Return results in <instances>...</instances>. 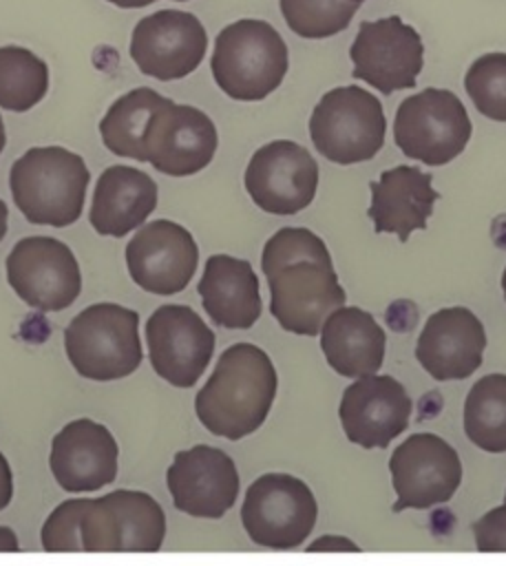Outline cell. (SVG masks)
Instances as JSON below:
<instances>
[{
    "label": "cell",
    "mask_w": 506,
    "mask_h": 566,
    "mask_svg": "<svg viewBox=\"0 0 506 566\" xmlns=\"http://www.w3.org/2000/svg\"><path fill=\"white\" fill-rule=\"evenodd\" d=\"M261 270L270 312L285 332L318 336L325 318L347 301L325 241L307 228L276 230L265 241Z\"/></svg>",
    "instance_id": "6da1fadb"
},
{
    "label": "cell",
    "mask_w": 506,
    "mask_h": 566,
    "mask_svg": "<svg viewBox=\"0 0 506 566\" xmlns=\"http://www.w3.org/2000/svg\"><path fill=\"white\" fill-rule=\"evenodd\" d=\"M276 387V369L261 347L230 345L194 398L197 418L212 436L241 440L265 422Z\"/></svg>",
    "instance_id": "7a4b0ae2"
},
{
    "label": "cell",
    "mask_w": 506,
    "mask_h": 566,
    "mask_svg": "<svg viewBox=\"0 0 506 566\" xmlns=\"http://www.w3.org/2000/svg\"><path fill=\"white\" fill-rule=\"evenodd\" d=\"M88 177L77 153L62 146H35L13 161L9 186L27 221L66 228L82 214Z\"/></svg>",
    "instance_id": "3957f363"
},
{
    "label": "cell",
    "mask_w": 506,
    "mask_h": 566,
    "mask_svg": "<svg viewBox=\"0 0 506 566\" xmlns=\"http://www.w3.org/2000/svg\"><path fill=\"white\" fill-rule=\"evenodd\" d=\"M289 66L287 44L265 20L243 18L223 27L214 40L210 71L232 99L259 102L274 93Z\"/></svg>",
    "instance_id": "277c9868"
},
{
    "label": "cell",
    "mask_w": 506,
    "mask_h": 566,
    "mask_svg": "<svg viewBox=\"0 0 506 566\" xmlns=\"http://www.w3.org/2000/svg\"><path fill=\"white\" fill-rule=\"evenodd\" d=\"M64 349L75 371L88 380H119L141 365L139 314L117 303L82 310L64 329Z\"/></svg>",
    "instance_id": "5b68a950"
},
{
    "label": "cell",
    "mask_w": 506,
    "mask_h": 566,
    "mask_svg": "<svg viewBox=\"0 0 506 566\" xmlns=\"http://www.w3.org/2000/svg\"><path fill=\"white\" fill-rule=\"evenodd\" d=\"M387 119L380 99L360 86L327 91L312 111L309 137L316 150L340 166L369 161L384 144Z\"/></svg>",
    "instance_id": "8992f818"
},
{
    "label": "cell",
    "mask_w": 506,
    "mask_h": 566,
    "mask_svg": "<svg viewBox=\"0 0 506 566\" xmlns=\"http://www.w3.org/2000/svg\"><path fill=\"white\" fill-rule=\"evenodd\" d=\"M473 133L462 99L446 88H424L396 111L393 139L411 159L426 166H444L455 159Z\"/></svg>",
    "instance_id": "52a82bcc"
},
{
    "label": "cell",
    "mask_w": 506,
    "mask_h": 566,
    "mask_svg": "<svg viewBox=\"0 0 506 566\" xmlns=\"http://www.w3.org/2000/svg\"><path fill=\"white\" fill-rule=\"evenodd\" d=\"M316 517L314 493L303 480L287 473H265L254 480L241 506L247 537L263 548L276 551L301 546L314 531Z\"/></svg>",
    "instance_id": "ba28073f"
},
{
    "label": "cell",
    "mask_w": 506,
    "mask_h": 566,
    "mask_svg": "<svg viewBox=\"0 0 506 566\" xmlns=\"http://www.w3.org/2000/svg\"><path fill=\"white\" fill-rule=\"evenodd\" d=\"M80 533L84 551L91 553H155L166 537V515L152 495L119 489L88 497Z\"/></svg>",
    "instance_id": "9c48e42d"
},
{
    "label": "cell",
    "mask_w": 506,
    "mask_h": 566,
    "mask_svg": "<svg viewBox=\"0 0 506 566\" xmlns=\"http://www.w3.org/2000/svg\"><path fill=\"white\" fill-rule=\"evenodd\" d=\"M7 281L38 312L66 310L82 292V274L71 248L53 237L20 239L7 261Z\"/></svg>",
    "instance_id": "30bf717a"
},
{
    "label": "cell",
    "mask_w": 506,
    "mask_h": 566,
    "mask_svg": "<svg viewBox=\"0 0 506 566\" xmlns=\"http://www.w3.org/2000/svg\"><path fill=\"white\" fill-rule=\"evenodd\" d=\"M349 57L356 80H365L382 95H391L415 86L424 64V44L420 33L402 22L400 15H387L360 22Z\"/></svg>",
    "instance_id": "8fae6325"
},
{
    "label": "cell",
    "mask_w": 506,
    "mask_h": 566,
    "mask_svg": "<svg viewBox=\"0 0 506 566\" xmlns=\"http://www.w3.org/2000/svg\"><path fill=\"white\" fill-rule=\"evenodd\" d=\"M391 482L398 500L391 511L431 509L449 502L462 482L457 451L435 433H413L391 453Z\"/></svg>",
    "instance_id": "7c38bea8"
},
{
    "label": "cell",
    "mask_w": 506,
    "mask_h": 566,
    "mask_svg": "<svg viewBox=\"0 0 506 566\" xmlns=\"http://www.w3.org/2000/svg\"><path fill=\"white\" fill-rule=\"evenodd\" d=\"M208 33L194 13L159 9L141 18L130 35V57L144 75L161 82L190 75L205 55Z\"/></svg>",
    "instance_id": "4fadbf2b"
},
{
    "label": "cell",
    "mask_w": 506,
    "mask_h": 566,
    "mask_svg": "<svg viewBox=\"0 0 506 566\" xmlns=\"http://www.w3.org/2000/svg\"><path fill=\"white\" fill-rule=\"evenodd\" d=\"M243 184L263 212L296 214L314 201L318 164L305 146L276 139L252 155Z\"/></svg>",
    "instance_id": "5bb4252c"
},
{
    "label": "cell",
    "mask_w": 506,
    "mask_h": 566,
    "mask_svg": "<svg viewBox=\"0 0 506 566\" xmlns=\"http://www.w3.org/2000/svg\"><path fill=\"white\" fill-rule=\"evenodd\" d=\"M152 369L172 387H192L214 352V332L188 305H161L146 321Z\"/></svg>",
    "instance_id": "9a60e30c"
},
{
    "label": "cell",
    "mask_w": 506,
    "mask_h": 566,
    "mask_svg": "<svg viewBox=\"0 0 506 566\" xmlns=\"http://www.w3.org/2000/svg\"><path fill=\"white\" fill-rule=\"evenodd\" d=\"M197 263L199 248L192 234L170 219L141 223L126 245L128 274L150 294L181 292L192 281Z\"/></svg>",
    "instance_id": "2e32d148"
},
{
    "label": "cell",
    "mask_w": 506,
    "mask_h": 566,
    "mask_svg": "<svg viewBox=\"0 0 506 566\" xmlns=\"http://www.w3.org/2000/svg\"><path fill=\"white\" fill-rule=\"evenodd\" d=\"M166 484L175 509L192 517L219 520L239 495V473L234 460L208 444L177 451L166 471Z\"/></svg>",
    "instance_id": "e0dca14e"
},
{
    "label": "cell",
    "mask_w": 506,
    "mask_h": 566,
    "mask_svg": "<svg viewBox=\"0 0 506 566\" xmlns=\"http://www.w3.org/2000/svg\"><path fill=\"white\" fill-rule=\"evenodd\" d=\"M217 126L199 108L166 99L146 135V161L170 177L203 170L217 153Z\"/></svg>",
    "instance_id": "ac0fdd59"
},
{
    "label": "cell",
    "mask_w": 506,
    "mask_h": 566,
    "mask_svg": "<svg viewBox=\"0 0 506 566\" xmlns=\"http://www.w3.org/2000/svg\"><path fill=\"white\" fill-rule=\"evenodd\" d=\"M338 416L349 442L384 449L409 427L411 398L393 376L369 374L345 389Z\"/></svg>",
    "instance_id": "d6986e66"
},
{
    "label": "cell",
    "mask_w": 506,
    "mask_h": 566,
    "mask_svg": "<svg viewBox=\"0 0 506 566\" xmlns=\"http://www.w3.org/2000/svg\"><path fill=\"white\" fill-rule=\"evenodd\" d=\"M119 447L113 433L88 418L64 424L51 442L49 467L68 493H93L117 475Z\"/></svg>",
    "instance_id": "ffe728a7"
},
{
    "label": "cell",
    "mask_w": 506,
    "mask_h": 566,
    "mask_svg": "<svg viewBox=\"0 0 506 566\" xmlns=\"http://www.w3.org/2000/svg\"><path fill=\"white\" fill-rule=\"evenodd\" d=\"M486 332L468 307L433 312L418 338L415 358L435 380H464L484 358Z\"/></svg>",
    "instance_id": "44dd1931"
},
{
    "label": "cell",
    "mask_w": 506,
    "mask_h": 566,
    "mask_svg": "<svg viewBox=\"0 0 506 566\" xmlns=\"http://www.w3.org/2000/svg\"><path fill=\"white\" fill-rule=\"evenodd\" d=\"M371 206L367 210L378 234L393 232L400 243L411 232L424 230L440 192L431 186V175L418 166H396L380 172L378 181H369Z\"/></svg>",
    "instance_id": "7402d4cb"
},
{
    "label": "cell",
    "mask_w": 506,
    "mask_h": 566,
    "mask_svg": "<svg viewBox=\"0 0 506 566\" xmlns=\"http://www.w3.org/2000/svg\"><path fill=\"white\" fill-rule=\"evenodd\" d=\"M157 208V184L133 166L106 168L93 192L91 226L102 237H124Z\"/></svg>",
    "instance_id": "603a6c76"
},
{
    "label": "cell",
    "mask_w": 506,
    "mask_h": 566,
    "mask_svg": "<svg viewBox=\"0 0 506 566\" xmlns=\"http://www.w3.org/2000/svg\"><path fill=\"white\" fill-rule=\"evenodd\" d=\"M208 316L228 329H250L261 316L259 279L245 259L212 254L197 285Z\"/></svg>",
    "instance_id": "cb8c5ba5"
},
{
    "label": "cell",
    "mask_w": 506,
    "mask_h": 566,
    "mask_svg": "<svg viewBox=\"0 0 506 566\" xmlns=\"http://www.w3.org/2000/svg\"><path fill=\"white\" fill-rule=\"evenodd\" d=\"M387 336L376 318L360 307L334 310L320 327V349L329 367L345 378L376 374L384 360Z\"/></svg>",
    "instance_id": "d4e9b609"
},
{
    "label": "cell",
    "mask_w": 506,
    "mask_h": 566,
    "mask_svg": "<svg viewBox=\"0 0 506 566\" xmlns=\"http://www.w3.org/2000/svg\"><path fill=\"white\" fill-rule=\"evenodd\" d=\"M168 97L148 86L133 88L117 97L99 122V135L104 146L117 155L137 161H146V135L152 117Z\"/></svg>",
    "instance_id": "484cf974"
},
{
    "label": "cell",
    "mask_w": 506,
    "mask_h": 566,
    "mask_svg": "<svg viewBox=\"0 0 506 566\" xmlns=\"http://www.w3.org/2000/svg\"><path fill=\"white\" fill-rule=\"evenodd\" d=\"M464 433L482 451H506V374H488L471 387L464 400Z\"/></svg>",
    "instance_id": "4316f807"
},
{
    "label": "cell",
    "mask_w": 506,
    "mask_h": 566,
    "mask_svg": "<svg viewBox=\"0 0 506 566\" xmlns=\"http://www.w3.org/2000/svg\"><path fill=\"white\" fill-rule=\"evenodd\" d=\"M49 91V66L33 51L0 46V108L24 113Z\"/></svg>",
    "instance_id": "83f0119b"
},
{
    "label": "cell",
    "mask_w": 506,
    "mask_h": 566,
    "mask_svg": "<svg viewBox=\"0 0 506 566\" xmlns=\"http://www.w3.org/2000/svg\"><path fill=\"white\" fill-rule=\"evenodd\" d=\"M278 7L296 35L323 40L345 31L360 4L349 0H278Z\"/></svg>",
    "instance_id": "f1b7e54d"
},
{
    "label": "cell",
    "mask_w": 506,
    "mask_h": 566,
    "mask_svg": "<svg viewBox=\"0 0 506 566\" xmlns=\"http://www.w3.org/2000/svg\"><path fill=\"white\" fill-rule=\"evenodd\" d=\"M464 88L484 117L506 122V53H484L471 62Z\"/></svg>",
    "instance_id": "f546056e"
},
{
    "label": "cell",
    "mask_w": 506,
    "mask_h": 566,
    "mask_svg": "<svg viewBox=\"0 0 506 566\" xmlns=\"http://www.w3.org/2000/svg\"><path fill=\"white\" fill-rule=\"evenodd\" d=\"M88 504V497H73L62 502L42 524V548L49 553H75L84 551L80 520Z\"/></svg>",
    "instance_id": "4dcf8cb0"
},
{
    "label": "cell",
    "mask_w": 506,
    "mask_h": 566,
    "mask_svg": "<svg viewBox=\"0 0 506 566\" xmlns=\"http://www.w3.org/2000/svg\"><path fill=\"white\" fill-rule=\"evenodd\" d=\"M473 535L479 553H506V500L473 524Z\"/></svg>",
    "instance_id": "1f68e13d"
},
{
    "label": "cell",
    "mask_w": 506,
    "mask_h": 566,
    "mask_svg": "<svg viewBox=\"0 0 506 566\" xmlns=\"http://www.w3.org/2000/svg\"><path fill=\"white\" fill-rule=\"evenodd\" d=\"M11 497H13V475L7 458L0 451V511L7 509Z\"/></svg>",
    "instance_id": "d6a6232c"
},
{
    "label": "cell",
    "mask_w": 506,
    "mask_h": 566,
    "mask_svg": "<svg viewBox=\"0 0 506 566\" xmlns=\"http://www.w3.org/2000/svg\"><path fill=\"white\" fill-rule=\"evenodd\" d=\"M307 551H354V553H358L360 548H358V546H356L354 542L345 539V537H334V535H325V537H320V539L312 542Z\"/></svg>",
    "instance_id": "836d02e7"
},
{
    "label": "cell",
    "mask_w": 506,
    "mask_h": 566,
    "mask_svg": "<svg viewBox=\"0 0 506 566\" xmlns=\"http://www.w3.org/2000/svg\"><path fill=\"white\" fill-rule=\"evenodd\" d=\"M0 551H9V553L20 551L18 537L9 526H0Z\"/></svg>",
    "instance_id": "e575fe53"
},
{
    "label": "cell",
    "mask_w": 506,
    "mask_h": 566,
    "mask_svg": "<svg viewBox=\"0 0 506 566\" xmlns=\"http://www.w3.org/2000/svg\"><path fill=\"white\" fill-rule=\"evenodd\" d=\"M106 2H110V4H115L119 9H141V7L152 4L155 0H106Z\"/></svg>",
    "instance_id": "d590c367"
},
{
    "label": "cell",
    "mask_w": 506,
    "mask_h": 566,
    "mask_svg": "<svg viewBox=\"0 0 506 566\" xmlns=\"http://www.w3.org/2000/svg\"><path fill=\"white\" fill-rule=\"evenodd\" d=\"M7 221H9V210H7V203L0 199V241L7 234Z\"/></svg>",
    "instance_id": "8d00e7d4"
},
{
    "label": "cell",
    "mask_w": 506,
    "mask_h": 566,
    "mask_svg": "<svg viewBox=\"0 0 506 566\" xmlns=\"http://www.w3.org/2000/svg\"><path fill=\"white\" fill-rule=\"evenodd\" d=\"M4 142H7V135H4V122H2V117H0V153H2V148H4Z\"/></svg>",
    "instance_id": "74e56055"
},
{
    "label": "cell",
    "mask_w": 506,
    "mask_h": 566,
    "mask_svg": "<svg viewBox=\"0 0 506 566\" xmlns=\"http://www.w3.org/2000/svg\"><path fill=\"white\" fill-rule=\"evenodd\" d=\"M502 290H504V298H506V268H504V274H502Z\"/></svg>",
    "instance_id": "f35d334b"
},
{
    "label": "cell",
    "mask_w": 506,
    "mask_h": 566,
    "mask_svg": "<svg viewBox=\"0 0 506 566\" xmlns=\"http://www.w3.org/2000/svg\"><path fill=\"white\" fill-rule=\"evenodd\" d=\"M349 2H358V4H360V2H365V0H349Z\"/></svg>",
    "instance_id": "ab89813d"
},
{
    "label": "cell",
    "mask_w": 506,
    "mask_h": 566,
    "mask_svg": "<svg viewBox=\"0 0 506 566\" xmlns=\"http://www.w3.org/2000/svg\"><path fill=\"white\" fill-rule=\"evenodd\" d=\"M177 2H186V0H177Z\"/></svg>",
    "instance_id": "60d3db41"
},
{
    "label": "cell",
    "mask_w": 506,
    "mask_h": 566,
    "mask_svg": "<svg viewBox=\"0 0 506 566\" xmlns=\"http://www.w3.org/2000/svg\"><path fill=\"white\" fill-rule=\"evenodd\" d=\"M504 500H506V495H504Z\"/></svg>",
    "instance_id": "b9f144b4"
}]
</instances>
